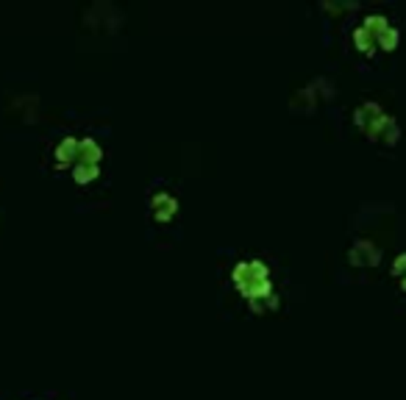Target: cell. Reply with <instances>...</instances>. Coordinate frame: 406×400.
I'll return each instance as SVG.
<instances>
[{
	"label": "cell",
	"instance_id": "1",
	"mask_svg": "<svg viewBox=\"0 0 406 400\" xmlns=\"http://www.w3.org/2000/svg\"><path fill=\"white\" fill-rule=\"evenodd\" d=\"M367 133L376 136V139H384V142H395V139H398V123H395L390 114H381L378 123H376Z\"/></svg>",
	"mask_w": 406,
	"mask_h": 400
},
{
	"label": "cell",
	"instance_id": "2",
	"mask_svg": "<svg viewBox=\"0 0 406 400\" xmlns=\"http://www.w3.org/2000/svg\"><path fill=\"white\" fill-rule=\"evenodd\" d=\"M381 114H384V111H381L378 103H364V106H359V111H357V123H359L364 131H370V128L378 123Z\"/></svg>",
	"mask_w": 406,
	"mask_h": 400
},
{
	"label": "cell",
	"instance_id": "3",
	"mask_svg": "<svg viewBox=\"0 0 406 400\" xmlns=\"http://www.w3.org/2000/svg\"><path fill=\"white\" fill-rule=\"evenodd\" d=\"M354 259H357V262L364 259L367 265H373V262H378V250H376L370 242H357V248H354Z\"/></svg>",
	"mask_w": 406,
	"mask_h": 400
},
{
	"label": "cell",
	"instance_id": "4",
	"mask_svg": "<svg viewBox=\"0 0 406 400\" xmlns=\"http://www.w3.org/2000/svg\"><path fill=\"white\" fill-rule=\"evenodd\" d=\"M153 206H156V212H159V217H170L176 209H179V203L170 198V195H159L156 200H153Z\"/></svg>",
	"mask_w": 406,
	"mask_h": 400
},
{
	"label": "cell",
	"instance_id": "5",
	"mask_svg": "<svg viewBox=\"0 0 406 400\" xmlns=\"http://www.w3.org/2000/svg\"><path fill=\"white\" fill-rule=\"evenodd\" d=\"M354 40H357V44H359L362 50H370L373 44L378 42V40H376V34H373V31H367L364 25H359V28L354 31Z\"/></svg>",
	"mask_w": 406,
	"mask_h": 400
},
{
	"label": "cell",
	"instance_id": "6",
	"mask_svg": "<svg viewBox=\"0 0 406 400\" xmlns=\"http://www.w3.org/2000/svg\"><path fill=\"white\" fill-rule=\"evenodd\" d=\"M76 147H78V142H76V139H64V142L59 145V150H56L59 162H70V159L76 156Z\"/></svg>",
	"mask_w": 406,
	"mask_h": 400
},
{
	"label": "cell",
	"instance_id": "7",
	"mask_svg": "<svg viewBox=\"0 0 406 400\" xmlns=\"http://www.w3.org/2000/svg\"><path fill=\"white\" fill-rule=\"evenodd\" d=\"M95 176H97V164H84V162H78V167H76V178H78V181H92Z\"/></svg>",
	"mask_w": 406,
	"mask_h": 400
},
{
	"label": "cell",
	"instance_id": "8",
	"mask_svg": "<svg viewBox=\"0 0 406 400\" xmlns=\"http://www.w3.org/2000/svg\"><path fill=\"white\" fill-rule=\"evenodd\" d=\"M395 42H398V31H395L393 25H390L384 34H378V44H381V47H395Z\"/></svg>",
	"mask_w": 406,
	"mask_h": 400
},
{
	"label": "cell",
	"instance_id": "9",
	"mask_svg": "<svg viewBox=\"0 0 406 400\" xmlns=\"http://www.w3.org/2000/svg\"><path fill=\"white\" fill-rule=\"evenodd\" d=\"M393 269H395V272H398V275L404 278V275H406V253H401V256L395 259V265H393Z\"/></svg>",
	"mask_w": 406,
	"mask_h": 400
},
{
	"label": "cell",
	"instance_id": "10",
	"mask_svg": "<svg viewBox=\"0 0 406 400\" xmlns=\"http://www.w3.org/2000/svg\"><path fill=\"white\" fill-rule=\"evenodd\" d=\"M401 281H404V289H406V275H404V278H401Z\"/></svg>",
	"mask_w": 406,
	"mask_h": 400
}]
</instances>
